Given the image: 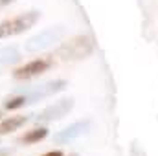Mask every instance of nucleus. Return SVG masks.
Returning a JSON list of instances; mask_svg holds the SVG:
<instances>
[{
	"label": "nucleus",
	"instance_id": "nucleus-15",
	"mask_svg": "<svg viewBox=\"0 0 158 156\" xmlns=\"http://www.w3.org/2000/svg\"><path fill=\"white\" fill-rule=\"evenodd\" d=\"M70 156H79V154H76V153H74V154H70Z\"/></svg>",
	"mask_w": 158,
	"mask_h": 156
},
{
	"label": "nucleus",
	"instance_id": "nucleus-3",
	"mask_svg": "<svg viewBox=\"0 0 158 156\" xmlns=\"http://www.w3.org/2000/svg\"><path fill=\"white\" fill-rule=\"evenodd\" d=\"M64 35H66V30H64L63 26L46 28V30H42L40 33H37V35H33V37H30V39L26 40V42H24V50L30 51V53L42 51V50H46V48H50V46L61 42V40L64 39Z\"/></svg>",
	"mask_w": 158,
	"mask_h": 156
},
{
	"label": "nucleus",
	"instance_id": "nucleus-6",
	"mask_svg": "<svg viewBox=\"0 0 158 156\" xmlns=\"http://www.w3.org/2000/svg\"><path fill=\"white\" fill-rule=\"evenodd\" d=\"M52 64H53V61L48 59V57L33 59V61L15 68L13 70V79H17V81H30L33 77H39V76H42L44 72H48L52 68Z\"/></svg>",
	"mask_w": 158,
	"mask_h": 156
},
{
	"label": "nucleus",
	"instance_id": "nucleus-4",
	"mask_svg": "<svg viewBox=\"0 0 158 156\" xmlns=\"http://www.w3.org/2000/svg\"><path fill=\"white\" fill-rule=\"evenodd\" d=\"M68 88V81L64 79H53V81H48V83H42L37 86H30L26 90H20V94L26 96V105H33L44 97H50V96H55L63 90Z\"/></svg>",
	"mask_w": 158,
	"mask_h": 156
},
{
	"label": "nucleus",
	"instance_id": "nucleus-9",
	"mask_svg": "<svg viewBox=\"0 0 158 156\" xmlns=\"http://www.w3.org/2000/svg\"><path fill=\"white\" fill-rule=\"evenodd\" d=\"M44 138H48V129H46L44 125H39V127H33L31 130L24 132V134L19 138V142L24 143V145H33V143L42 142Z\"/></svg>",
	"mask_w": 158,
	"mask_h": 156
},
{
	"label": "nucleus",
	"instance_id": "nucleus-11",
	"mask_svg": "<svg viewBox=\"0 0 158 156\" xmlns=\"http://www.w3.org/2000/svg\"><path fill=\"white\" fill-rule=\"evenodd\" d=\"M2 105H4L6 110H17V109H22V107H26V96L20 94V92H17V94L6 97Z\"/></svg>",
	"mask_w": 158,
	"mask_h": 156
},
{
	"label": "nucleus",
	"instance_id": "nucleus-13",
	"mask_svg": "<svg viewBox=\"0 0 158 156\" xmlns=\"http://www.w3.org/2000/svg\"><path fill=\"white\" fill-rule=\"evenodd\" d=\"M15 0H0V9L2 7H6V6H9V4H13Z\"/></svg>",
	"mask_w": 158,
	"mask_h": 156
},
{
	"label": "nucleus",
	"instance_id": "nucleus-7",
	"mask_svg": "<svg viewBox=\"0 0 158 156\" xmlns=\"http://www.w3.org/2000/svg\"><path fill=\"white\" fill-rule=\"evenodd\" d=\"M90 125H92L90 119H79V121L70 123L68 127H64L63 130H57V132L53 134V143H57V145H66V143L77 140V138H81L83 134H86V132L90 130Z\"/></svg>",
	"mask_w": 158,
	"mask_h": 156
},
{
	"label": "nucleus",
	"instance_id": "nucleus-8",
	"mask_svg": "<svg viewBox=\"0 0 158 156\" xmlns=\"http://www.w3.org/2000/svg\"><path fill=\"white\" fill-rule=\"evenodd\" d=\"M28 119H30L28 116H9V117L0 119V136L19 130L20 127H24L28 123Z\"/></svg>",
	"mask_w": 158,
	"mask_h": 156
},
{
	"label": "nucleus",
	"instance_id": "nucleus-5",
	"mask_svg": "<svg viewBox=\"0 0 158 156\" xmlns=\"http://www.w3.org/2000/svg\"><path fill=\"white\" fill-rule=\"evenodd\" d=\"M74 105H76V101H74L72 97H63V99H59V101H55V103L44 107L39 114H35L33 121H35L37 125H46V123L57 121V119L64 117L66 114H70L72 109H74Z\"/></svg>",
	"mask_w": 158,
	"mask_h": 156
},
{
	"label": "nucleus",
	"instance_id": "nucleus-1",
	"mask_svg": "<svg viewBox=\"0 0 158 156\" xmlns=\"http://www.w3.org/2000/svg\"><path fill=\"white\" fill-rule=\"evenodd\" d=\"M94 53V40L90 35H76L57 46L55 55L61 61H81Z\"/></svg>",
	"mask_w": 158,
	"mask_h": 156
},
{
	"label": "nucleus",
	"instance_id": "nucleus-16",
	"mask_svg": "<svg viewBox=\"0 0 158 156\" xmlns=\"http://www.w3.org/2000/svg\"><path fill=\"white\" fill-rule=\"evenodd\" d=\"M0 119H2V112H0Z\"/></svg>",
	"mask_w": 158,
	"mask_h": 156
},
{
	"label": "nucleus",
	"instance_id": "nucleus-2",
	"mask_svg": "<svg viewBox=\"0 0 158 156\" xmlns=\"http://www.w3.org/2000/svg\"><path fill=\"white\" fill-rule=\"evenodd\" d=\"M39 20H40V11H37V9H30V11H24V13H19L11 18L2 20L0 22V40L20 35V33L31 30Z\"/></svg>",
	"mask_w": 158,
	"mask_h": 156
},
{
	"label": "nucleus",
	"instance_id": "nucleus-14",
	"mask_svg": "<svg viewBox=\"0 0 158 156\" xmlns=\"http://www.w3.org/2000/svg\"><path fill=\"white\" fill-rule=\"evenodd\" d=\"M11 154V149H0V156H9Z\"/></svg>",
	"mask_w": 158,
	"mask_h": 156
},
{
	"label": "nucleus",
	"instance_id": "nucleus-10",
	"mask_svg": "<svg viewBox=\"0 0 158 156\" xmlns=\"http://www.w3.org/2000/svg\"><path fill=\"white\" fill-rule=\"evenodd\" d=\"M22 57H20V51L17 48H0V66H7V64H13V63H19Z\"/></svg>",
	"mask_w": 158,
	"mask_h": 156
},
{
	"label": "nucleus",
	"instance_id": "nucleus-12",
	"mask_svg": "<svg viewBox=\"0 0 158 156\" xmlns=\"http://www.w3.org/2000/svg\"><path fill=\"white\" fill-rule=\"evenodd\" d=\"M42 156H64V153L59 151V149H55V151H50V153H46V154H42Z\"/></svg>",
	"mask_w": 158,
	"mask_h": 156
}]
</instances>
